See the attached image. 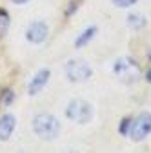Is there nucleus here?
Wrapping results in <instances>:
<instances>
[{"mask_svg": "<svg viewBox=\"0 0 151 153\" xmlns=\"http://www.w3.org/2000/svg\"><path fill=\"white\" fill-rule=\"evenodd\" d=\"M49 69H40L38 73H36L33 79H31V82H29V88H27V91H29V95H36L38 91H42V88L47 84V80H49Z\"/></svg>", "mask_w": 151, "mask_h": 153, "instance_id": "obj_7", "label": "nucleus"}, {"mask_svg": "<svg viewBox=\"0 0 151 153\" xmlns=\"http://www.w3.org/2000/svg\"><path fill=\"white\" fill-rule=\"evenodd\" d=\"M67 153H75V151H67Z\"/></svg>", "mask_w": 151, "mask_h": 153, "instance_id": "obj_18", "label": "nucleus"}, {"mask_svg": "<svg viewBox=\"0 0 151 153\" xmlns=\"http://www.w3.org/2000/svg\"><path fill=\"white\" fill-rule=\"evenodd\" d=\"M11 100H13V91L11 89H6L4 91V99H2V104H11Z\"/></svg>", "mask_w": 151, "mask_h": 153, "instance_id": "obj_13", "label": "nucleus"}, {"mask_svg": "<svg viewBox=\"0 0 151 153\" xmlns=\"http://www.w3.org/2000/svg\"><path fill=\"white\" fill-rule=\"evenodd\" d=\"M149 133H151V113L144 111V113L137 115V117L129 122V131H127L129 139L140 142L149 135Z\"/></svg>", "mask_w": 151, "mask_h": 153, "instance_id": "obj_4", "label": "nucleus"}, {"mask_svg": "<svg viewBox=\"0 0 151 153\" xmlns=\"http://www.w3.org/2000/svg\"><path fill=\"white\" fill-rule=\"evenodd\" d=\"M146 79H147V82H151V69L147 71V75H146Z\"/></svg>", "mask_w": 151, "mask_h": 153, "instance_id": "obj_17", "label": "nucleus"}, {"mask_svg": "<svg viewBox=\"0 0 151 153\" xmlns=\"http://www.w3.org/2000/svg\"><path fill=\"white\" fill-rule=\"evenodd\" d=\"M113 71H115V75L124 84H135L138 80V76H140L138 64L133 59H129V56H122V59H118L115 62V66H113Z\"/></svg>", "mask_w": 151, "mask_h": 153, "instance_id": "obj_2", "label": "nucleus"}, {"mask_svg": "<svg viewBox=\"0 0 151 153\" xmlns=\"http://www.w3.org/2000/svg\"><path fill=\"white\" fill-rule=\"evenodd\" d=\"M33 131L44 140H53L60 133V122L51 113H40L33 119Z\"/></svg>", "mask_w": 151, "mask_h": 153, "instance_id": "obj_1", "label": "nucleus"}, {"mask_svg": "<svg viewBox=\"0 0 151 153\" xmlns=\"http://www.w3.org/2000/svg\"><path fill=\"white\" fill-rule=\"evenodd\" d=\"M69 6H71V7H69V9L66 11V15H71V13H73V9H77V4H75V2H71Z\"/></svg>", "mask_w": 151, "mask_h": 153, "instance_id": "obj_15", "label": "nucleus"}, {"mask_svg": "<svg viewBox=\"0 0 151 153\" xmlns=\"http://www.w3.org/2000/svg\"><path fill=\"white\" fill-rule=\"evenodd\" d=\"M11 2H13V4H18V6H20V4H26V2H29V0H11Z\"/></svg>", "mask_w": 151, "mask_h": 153, "instance_id": "obj_16", "label": "nucleus"}, {"mask_svg": "<svg viewBox=\"0 0 151 153\" xmlns=\"http://www.w3.org/2000/svg\"><path fill=\"white\" fill-rule=\"evenodd\" d=\"M129 119H124L122 120V126H120V133H122V135H127V128H129Z\"/></svg>", "mask_w": 151, "mask_h": 153, "instance_id": "obj_14", "label": "nucleus"}, {"mask_svg": "<svg viewBox=\"0 0 151 153\" xmlns=\"http://www.w3.org/2000/svg\"><path fill=\"white\" fill-rule=\"evenodd\" d=\"M15 126H16V119L11 113L2 115V119H0V140H7L11 137Z\"/></svg>", "mask_w": 151, "mask_h": 153, "instance_id": "obj_8", "label": "nucleus"}, {"mask_svg": "<svg viewBox=\"0 0 151 153\" xmlns=\"http://www.w3.org/2000/svg\"><path fill=\"white\" fill-rule=\"evenodd\" d=\"M66 115L67 119L73 120V122H78V124H86L91 120L93 117V108L89 102L82 100V99H75L67 104L66 108Z\"/></svg>", "mask_w": 151, "mask_h": 153, "instance_id": "obj_3", "label": "nucleus"}, {"mask_svg": "<svg viewBox=\"0 0 151 153\" xmlns=\"http://www.w3.org/2000/svg\"><path fill=\"white\" fill-rule=\"evenodd\" d=\"M7 27H9V15L7 11L0 9V36H4L7 33Z\"/></svg>", "mask_w": 151, "mask_h": 153, "instance_id": "obj_11", "label": "nucleus"}, {"mask_svg": "<svg viewBox=\"0 0 151 153\" xmlns=\"http://www.w3.org/2000/svg\"><path fill=\"white\" fill-rule=\"evenodd\" d=\"M66 75L71 82H86L93 75L91 66L82 59H73L66 64Z\"/></svg>", "mask_w": 151, "mask_h": 153, "instance_id": "obj_5", "label": "nucleus"}, {"mask_svg": "<svg viewBox=\"0 0 151 153\" xmlns=\"http://www.w3.org/2000/svg\"><path fill=\"white\" fill-rule=\"evenodd\" d=\"M47 24L46 22H33L29 27H27V31H26V38L29 42H33V44H40V42H44L46 38H47Z\"/></svg>", "mask_w": 151, "mask_h": 153, "instance_id": "obj_6", "label": "nucleus"}, {"mask_svg": "<svg viewBox=\"0 0 151 153\" xmlns=\"http://www.w3.org/2000/svg\"><path fill=\"white\" fill-rule=\"evenodd\" d=\"M149 60H151V55H149Z\"/></svg>", "mask_w": 151, "mask_h": 153, "instance_id": "obj_19", "label": "nucleus"}, {"mask_svg": "<svg viewBox=\"0 0 151 153\" xmlns=\"http://www.w3.org/2000/svg\"><path fill=\"white\" fill-rule=\"evenodd\" d=\"M95 35H97V27H95V26H91V27L84 29V33L77 38V40H75V48H84Z\"/></svg>", "mask_w": 151, "mask_h": 153, "instance_id": "obj_9", "label": "nucleus"}, {"mask_svg": "<svg viewBox=\"0 0 151 153\" xmlns=\"http://www.w3.org/2000/svg\"><path fill=\"white\" fill-rule=\"evenodd\" d=\"M127 26L133 27V29H142L146 26V18L142 15H138V13H133V15L127 16Z\"/></svg>", "mask_w": 151, "mask_h": 153, "instance_id": "obj_10", "label": "nucleus"}, {"mask_svg": "<svg viewBox=\"0 0 151 153\" xmlns=\"http://www.w3.org/2000/svg\"><path fill=\"white\" fill-rule=\"evenodd\" d=\"M137 2L138 0H113V4H115L117 7H129V6H133Z\"/></svg>", "mask_w": 151, "mask_h": 153, "instance_id": "obj_12", "label": "nucleus"}]
</instances>
